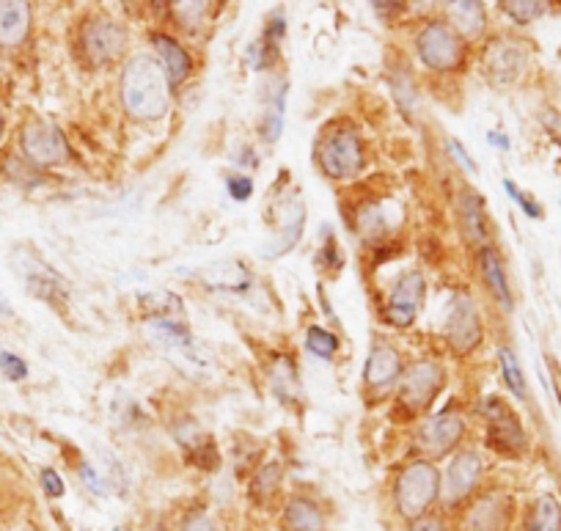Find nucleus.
Segmentation results:
<instances>
[{
    "label": "nucleus",
    "mask_w": 561,
    "mask_h": 531,
    "mask_svg": "<svg viewBox=\"0 0 561 531\" xmlns=\"http://www.w3.org/2000/svg\"><path fill=\"white\" fill-rule=\"evenodd\" d=\"M121 105L135 122H160L171 108V83L154 56H135L121 72Z\"/></svg>",
    "instance_id": "nucleus-1"
},
{
    "label": "nucleus",
    "mask_w": 561,
    "mask_h": 531,
    "mask_svg": "<svg viewBox=\"0 0 561 531\" xmlns=\"http://www.w3.org/2000/svg\"><path fill=\"white\" fill-rule=\"evenodd\" d=\"M322 174L333 182H350L366 168V146L355 127H333L317 152Z\"/></svg>",
    "instance_id": "nucleus-2"
},
{
    "label": "nucleus",
    "mask_w": 561,
    "mask_h": 531,
    "mask_svg": "<svg viewBox=\"0 0 561 531\" xmlns=\"http://www.w3.org/2000/svg\"><path fill=\"white\" fill-rule=\"evenodd\" d=\"M440 496V474L435 463L413 460L402 474L396 476L394 498L396 509L405 520H418L427 515V509Z\"/></svg>",
    "instance_id": "nucleus-3"
},
{
    "label": "nucleus",
    "mask_w": 561,
    "mask_h": 531,
    "mask_svg": "<svg viewBox=\"0 0 561 531\" xmlns=\"http://www.w3.org/2000/svg\"><path fill=\"white\" fill-rule=\"evenodd\" d=\"M446 383V372L438 361L432 358H424V361H416L413 366H407L402 372V380H399V408L405 413H427L429 405L435 402V397L440 394V388Z\"/></svg>",
    "instance_id": "nucleus-4"
},
{
    "label": "nucleus",
    "mask_w": 561,
    "mask_h": 531,
    "mask_svg": "<svg viewBox=\"0 0 561 531\" xmlns=\"http://www.w3.org/2000/svg\"><path fill=\"white\" fill-rule=\"evenodd\" d=\"M482 416L487 421V441L495 452L504 457H523L528 449L526 430L517 419V413L506 405L501 397H484L482 399Z\"/></svg>",
    "instance_id": "nucleus-5"
},
{
    "label": "nucleus",
    "mask_w": 561,
    "mask_h": 531,
    "mask_svg": "<svg viewBox=\"0 0 561 531\" xmlns=\"http://www.w3.org/2000/svg\"><path fill=\"white\" fill-rule=\"evenodd\" d=\"M20 149L33 168L64 166L72 157L66 135L50 122L25 124L20 133Z\"/></svg>",
    "instance_id": "nucleus-6"
},
{
    "label": "nucleus",
    "mask_w": 561,
    "mask_h": 531,
    "mask_svg": "<svg viewBox=\"0 0 561 531\" xmlns=\"http://www.w3.org/2000/svg\"><path fill=\"white\" fill-rule=\"evenodd\" d=\"M416 50L424 67L435 72H454L465 64V39L443 23H429L418 34Z\"/></svg>",
    "instance_id": "nucleus-7"
},
{
    "label": "nucleus",
    "mask_w": 561,
    "mask_h": 531,
    "mask_svg": "<svg viewBox=\"0 0 561 531\" xmlns=\"http://www.w3.org/2000/svg\"><path fill=\"white\" fill-rule=\"evenodd\" d=\"M424 295H427V281L418 270H407L402 276L396 278L394 287L388 292L383 306V320L396 328V331H405L416 322L418 311L424 306Z\"/></svg>",
    "instance_id": "nucleus-8"
},
{
    "label": "nucleus",
    "mask_w": 561,
    "mask_h": 531,
    "mask_svg": "<svg viewBox=\"0 0 561 531\" xmlns=\"http://www.w3.org/2000/svg\"><path fill=\"white\" fill-rule=\"evenodd\" d=\"M443 331H446V342H449L451 353L471 355L473 350H479V344L484 339V322L473 298L460 295V298L451 303V311L449 317H446V328Z\"/></svg>",
    "instance_id": "nucleus-9"
},
{
    "label": "nucleus",
    "mask_w": 561,
    "mask_h": 531,
    "mask_svg": "<svg viewBox=\"0 0 561 531\" xmlns=\"http://www.w3.org/2000/svg\"><path fill=\"white\" fill-rule=\"evenodd\" d=\"M462 435H465V419L460 413L440 410L418 427V449L432 460H440L460 446Z\"/></svg>",
    "instance_id": "nucleus-10"
},
{
    "label": "nucleus",
    "mask_w": 561,
    "mask_h": 531,
    "mask_svg": "<svg viewBox=\"0 0 561 531\" xmlns=\"http://www.w3.org/2000/svg\"><path fill=\"white\" fill-rule=\"evenodd\" d=\"M405 364H402V355L391 342L377 339L372 344V350L366 355V366H363V386L372 394H385L402 380Z\"/></svg>",
    "instance_id": "nucleus-11"
},
{
    "label": "nucleus",
    "mask_w": 561,
    "mask_h": 531,
    "mask_svg": "<svg viewBox=\"0 0 561 531\" xmlns=\"http://www.w3.org/2000/svg\"><path fill=\"white\" fill-rule=\"evenodd\" d=\"M146 333L160 350L165 353H174L176 358H185L187 364L193 366H204L207 364V355L198 347L196 339L190 336L185 325L179 320H171V317H152L146 322Z\"/></svg>",
    "instance_id": "nucleus-12"
},
{
    "label": "nucleus",
    "mask_w": 561,
    "mask_h": 531,
    "mask_svg": "<svg viewBox=\"0 0 561 531\" xmlns=\"http://www.w3.org/2000/svg\"><path fill=\"white\" fill-rule=\"evenodd\" d=\"M484 463L479 452H460L454 460H451L449 471H446V479H443V498L449 507H460L468 498L473 496V490L482 479Z\"/></svg>",
    "instance_id": "nucleus-13"
},
{
    "label": "nucleus",
    "mask_w": 561,
    "mask_h": 531,
    "mask_svg": "<svg viewBox=\"0 0 561 531\" xmlns=\"http://www.w3.org/2000/svg\"><path fill=\"white\" fill-rule=\"evenodd\" d=\"M127 31L113 20H94L83 28V53L91 64H110L124 53Z\"/></svg>",
    "instance_id": "nucleus-14"
},
{
    "label": "nucleus",
    "mask_w": 561,
    "mask_h": 531,
    "mask_svg": "<svg viewBox=\"0 0 561 531\" xmlns=\"http://www.w3.org/2000/svg\"><path fill=\"white\" fill-rule=\"evenodd\" d=\"M526 61V47L520 45V42L498 39V42L487 47L484 69H487V78L493 80L495 86H512L526 72Z\"/></svg>",
    "instance_id": "nucleus-15"
},
{
    "label": "nucleus",
    "mask_w": 561,
    "mask_h": 531,
    "mask_svg": "<svg viewBox=\"0 0 561 531\" xmlns=\"http://www.w3.org/2000/svg\"><path fill=\"white\" fill-rule=\"evenodd\" d=\"M512 520V498L504 493H487L476 498L465 515V531H506Z\"/></svg>",
    "instance_id": "nucleus-16"
},
{
    "label": "nucleus",
    "mask_w": 561,
    "mask_h": 531,
    "mask_svg": "<svg viewBox=\"0 0 561 531\" xmlns=\"http://www.w3.org/2000/svg\"><path fill=\"white\" fill-rule=\"evenodd\" d=\"M303 226H306V207L297 199H289L281 204L278 210V232H275L273 243L262 248L264 259H278V256L289 254L303 237Z\"/></svg>",
    "instance_id": "nucleus-17"
},
{
    "label": "nucleus",
    "mask_w": 561,
    "mask_h": 531,
    "mask_svg": "<svg viewBox=\"0 0 561 531\" xmlns=\"http://www.w3.org/2000/svg\"><path fill=\"white\" fill-rule=\"evenodd\" d=\"M176 443L182 446L190 457V463L201 468V471H218L220 465V454H218V443L212 441V435L198 427L196 421H182L174 427Z\"/></svg>",
    "instance_id": "nucleus-18"
},
{
    "label": "nucleus",
    "mask_w": 561,
    "mask_h": 531,
    "mask_svg": "<svg viewBox=\"0 0 561 531\" xmlns=\"http://www.w3.org/2000/svg\"><path fill=\"white\" fill-rule=\"evenodd\" d=\"M440 3L454 34H460L465 42L482 39L487 31V12H484L482 0H440Z\"/></svg>",
    "instance_id": "nucleus-19"
},
{
    "label": "nucleus",
    "mask_w": 561,
    "mask_h": 531,
    "mask_svg": "<svg viewBox=\"0 0 561 531\" xmlns=\"http://www.w3.org/2000/svg\"><path fill=\"white\" fill-rule=\"evenodd\" d=\"M479 273L484 278V287L490 289V295L495 298V303L501 306L504 311H512L515 306V298H512V287H509V281H506V270H504V262H501V254L495 251L493 245L487 243L479 248Z\"/></svg>",
    "instance_id": "nucleus-20"
},
{
    "label": "nucleus",
    "mask_w": 561,
    "mask_h": 531,
    "mask_svg": "<svg viewBox=\"0 0 561 531\" xmlns=\"http://www.w3.org/2000/svg\"><path fill=\"white\" fill-rule=\"evenodd\" d=\"M31 31L28 0H0V47H17Z\"/></svg>",
    "instance_id": "nucleus-21"
},
{
    "label": "nucleus",
    "mask_w": 561,
    "mask_h": 531,
    "mask_svg": "<svg viewBox=\"0 0 561 531\" xmlns=\"http://www.w3.org/2000/svg\"><path fill=\"white\" fill-rule=\"evenodd\" d=\"M152 45L157 50V61L163 64L165 75H168V83H171V89L176 86H182L187 78H190V72H193V61L187 56V50L176 39L165 34H154L152 36Z\"/></svg>",
    "instance_id": "nucleus-22"
},
{
    "label": "nucleus",
    "mask_w": 561,
    "mask_h": 531,
    "mask_svg": "<svg viewBox=\"0 0 561 531\" xmlns=\"http://www.w3.org/2000/svg\"><path fill=\"white\" fill-rule=\"evenodd\" d=\"M201 278L209 289H220V292H242L251 287V273L237 262H220V265L207 267Z\"/></svg>",
    "instance_id": "nucleus-23"
},
{
    "label": "nucleus",
    "mask_w": 561,
    "mask_h": 531,
    "mask_svg": "<svg viewBox=\"0 0 561 531\" xmlns=\"http://www.w3.org/2000/svg\"><path fill=\"white\" fill-rule=\"evenodd\" d=\"M460 221H462V232H465V237H468L471 243H476L479 248L487 245V237H490V232H487V215H484L482 199H479L473 190H468V193L462 196Z\"/></svg>",
    "instance_id": "nucleus-24"
},
{
    "label": "nucleus",
    "mask_w": 561,
    "mask_h": 531,
    "mask_svg": "<svg viewBox=\"0 0 561 531\" xmlns=\"http://www.w3.org/2000/svg\"><path fill=\"white\" fill-rule=\"evenodd\" d=\"M284 523L289 531H325V518L311 498H292L284 509Z\"/></svg>",
    "instance_id": "nucleus-25"
},
{
    "label": "nucleus",
    "mask_w": 561,
    "mask_h": 531,
    "mask_svg": "<svg viewBox=\"0 0 561 531\" xmlns=\"http://www.w3.org/2000/svg\"><path fill=\"white\" fill-rule=\"evenodd\" d=\"M270 383H273L275 397L281 399L284 405H295L300 399V380H297L295 361L289 355H281L275 361L273 372H270Z\"/></svg>",
    "instance_id": "nucleus-26"
},
{
    "label": "nucleus",
    "mask_w": 561,
    "mask_h": 531,
    "mask_svg": "<svg viewBox=\"0 0 561 531\" xmlns=\"http://www.w3.org/2000/svg\"><path fill=\"white\" fill-rule=\"evenodd\" d=\"M25 284L33 295L58 303L64 300V278L53 273L50 267H44L42 262H33V270H25Z\"/></svg>",
    "instance_id": "nucleus-27"
},
{
    "label": "nucleus",
    "mask_w": 561,
    "mask_h": 531,
    "mask_svg": "<svg viewBox=\"0 0 561 531\" xmlns=\"http://www.w3.org/2000/svg\"><path fill=\"white\" fill-rule=\"evenodd\" d=\"M355 229L361 234L363 240H369V243H380L388 237V218H385V210L380 204H374V201H366L361 204V210L355 215Z\"/></svg>",
    "instance_id": "nucleus-28"
},
{
    "label": "nucleus",
    "mask_w": 561,
    "mask_h": 531,
    "mask_svg": "<svg viewBox=\"0 0 561 531\" xmlns=\"http://www.w3.org/2000/svg\"><path fill=\"white\" fill-rule=\"evenodd\" d=\"M528 531H561L559 498L545 493L534 501L531 515H528Z\"/></svg>",
    "instance_id": "nucleus-29"
},
{
    "label": "nucleus",
    "mask_w": 561,
    "mask_h": 531,
    "mask_svg": "<svg viewBox=\"0 0 561 531\" xmlns=\"http://www.w3.org/2000/svg\"><path fill=\"white\" fill-rule=\"evenodd\" d=\"M281 130H284V86L275 91L273 100L267 102L262 122H259V133L267 144H275L281 138Z\"/></svg>",
    "instance_id": "nucleus-30"
},
{
    "label": "nucleus",
    "mask_w": 561,
    "mask_h": 531,
    "mask_svg": "<svg viewBox=\"0 0 561 531\" xmlns=\"http://www.w3.org/2000/svg\"><path fill=\"white\" fill-rule=\"evenodd\" d=\"M501 9L509 20H515L517 25H528L545 17V12L550 9V0H498Z\"/></svg>",
    "instance_id": "nucleus-31"
},
{
    "label": "nucleus",
    "mask_w": 561,
    "mask_h": 531,
    "mask_svg": "<svg viewBox=\"0 0 561 531\" xmlns=\"http://www.w3.org/2000/svg\"><path fill=\"white\" fill-rule=\"evenodd\" d=\"M209 0H171V14L174 20L187 31H196L198 25L207 20Z\"/></svg>",
    "instance_id": "nucleus-32"
},
{
    "label": "nucleus",
    "mask_w": 561,
    "mask_h": 531,
    "mask_svg": "<svg viewBox=\"0 0 561 531\" xmlns=\"http://www.w3.org/2000/svg\"><path fill=\"white\" fill-rule=\"evenodd\" d=\"M498 364H501V375H504L506 388H509L515 397L526 399V377H523V369H520V361H517V355L512 353V347H501V350H498Z\"/></svg>",
    "instance_id": "nucleus-33"
},
{
    "label": "nucleus",
    "mask_w": 561,
    "mask_h": 531,
    "mask_svg": "<svg viewBox=\"0 0 561 531\" xmlns=\"http://www.w3.org/2000/svg\"><path fill=\"white\" fill-rule=\"evenodd\" d=\"M281 479H284V468L278 463H270L264 465L259 474L253 476V485H251V496L253 501H270V498L278 493V487H281Z\"/></svg>",
    "instance_id": "nucleus-34"
},
{
    "label": "nucleus",
    "mask_w": 561,
    "mask_h": 531,
    "mask_svg": "<svg viewBox=\"0 0 561 531\" xmlns=\"http://www.w3.org/2000/svg\"><path fill=\"white\" fill-rule=\"evenodd\" d=\"M306 350L311 355L322 358V361H330L333 355L339 353V336L330 333L328 328L311 325V328L306 331Z\"/></svg>",
    "instance_id": "nucleus-35"
},
{
    "label": "nucleus",
    "mask_w": 561,
    "mask_h": 531,
    "mask_svg": "<svg viewBox=\"0 0 561 531\" xmlns=\"http://www.w3.org/2000/svg\"><path fill=\"white\" fill-rule=\"evenodd\" d=\"M504 188H506V193H509V199L515 201L517 207H520V210L526 212L528 218H534V221H542V218H545V210L539 207V201H537V199H531V196H528L526 190L517 188V185H515V182H512V179H504Z\"/></svg>",
    "instance_id": "nucleus-36"
},
{
    "label": "nucleus",
    "mask_w": 561,
    "mask_h": 531,
    "mask_svg": "<svg viewBox=\"0 0 561 531\" xmlns=\"http://www.w3.org/2000/svg\"><path fill=\"white\" fill-rule=\"evenodd\" d=\"M0 372L9 377V380H25L28 377V364L22 361L20 355L0 350Z\"/></svg>",
    "instance_id": "nucleus-37"
},
{
    "label": "nucleus",
    "mask_w": 561,
    "mask_h": 531,
    "mask_svg": "<svg viewBox=\"0 0 561 531\" xmlns=\"http://www.w3.org/2000/svg\"><path fill=\"white\" fill-rule=\"evenodd\" d=\"M226 190H229V196L234 201H248L253 193L251 177H245V174H231V177L226 179Z\"/></svg>",
    "instance_id": "nucleus-38"
},
{
    "label": "nucleus",
    "mask_w": 561,
    "mask_h": 531,
    "mask_svg": "<svg viewBox=\"0 0 561 531\" xmlns=\"http://www.w3.org/2000/svg\"><path fill=\"white\" fill-rule=\"evenodd\" d=\"M80 479H83V485H86L94 496H105V493H108V482H105L88 463L80 465Z\"/></svg>",
    "instance_id": "nucleus-39"
},
{
    "label": "nucleus",
    "mask_w": 561,
    "mask_h": 531,
    "mask_svg": "<svg viewBox=\"0 0 561 531\" xmlns=\"http://www.w3.org/2000/svg\"><path fill=\"white\" fill-rule=\"evenodd\" d=\"M42 487L50 498L64 496V482H61V476L55 474L53 468H42Z\"/></svg>",
    "instance_id": "nucleus-40"
},
{
    "label": "nucleus",
    "mask_w": 561,
    "mask_h": 531,
    "mask_svg": "<svg viewBox=\"0 0 561 531\" xmlns=\"http://www.w3.org/2000/svg\"><path fill=\"white\" fill-rule=\"evenodd\" d=\"M446 149H449V155L460 163V168H465L468 174H476V163H473L471 157H468V152H465V146H462L460 141L449 138V141H446Z\"/></svg>",
    "instance_id": "nucleus-41"
},
{
    "label": "nucleus",
    "mask_w": 561,
    "mask_h": 531,
    "mask_svg": "<svg viewBox=\"0 0 561 531\" xmlns=\"http://www.w3.org/2000/svg\"><path fill=\"white\" fill-rule=\"evenodd\" d=\"M182 531H218V529H215V523H212L204 512H196V515H190V518L185 520Z\"/></svg>",
    "instance_id": "nucleus-42"
},
{
    "label": "nucleus",
    "mask_w": 561,
    "mask_h": 531,
    "mask_svg": "<svg viewBox=\"0 0 561 531\" xmlns=\"http://www.w3.org/2000/svg\"><path fill=\"white\" fill-rule=\"evenodd\" d=\"M369 3H372L380 14H394L405 6V0H369Z\"/></svg>",
    "instance_id": "nucleus-43"
},
{
    "label": "nucleus",
    "mask_w": 561,
    "mask_h": 531,
    "mask_svg": "<svg viewBox=\"0 0 561 531\" xmlns=\"http://www.w3.org/2000/svg\"><path fill=\"white\" fill-rule=\"evenodd\" d=\"M413 531H449L443 526V520L440 518H418Z\"/></svg>",
    "instance_id": "nucleus-44"
},
{
    "label": "nucleus",
    "mask_w": 561,
    "mask_h": 531,
    "mask_svg": "<svg viewBox=\"0 0 561 531\" xmlns=\"http://www.w3.org/2000/svg\"><path fill=\"white\" fill-rule=\"evenodd\" d=\"M545 127H548V133L556 138V141H561V116L559 113H548L545 116Z\"/></svg>",
    "instance_id": "nucleus-45"
},
{
    "label": "nucleus",
    "mask_w": 561,
    "mask_h": 531,
    "mask_svg": "<svg viewBox=\"0 0 561 531\" xmlns=\"http://www.w3.org/2000/svg\"><path fill=\"white\" fill-rule=\"evenodd\" d=\"M487 141H490L493 146H498L501 152H509V138H506L504 133H490L487 135Z\"/></svg>",
    "instance_id": "nucleus-46"
},
{
    "label": "nucleus",
    "mask_w": 561,
    "mask_h": 531,
    "mask_svg": "<svg viewBox=\"0 0 561 531\" xmlns=\"http://www.w3.org/2000/svg\"><path fill=\"white\" fill-rule=\"evenodd\" d=\"M3 127H6V116H3V108H0V135H3Z\"/></svg>",
    "instance_id": "nucleus-47"
},
{
    "label": "nucleus",
    "mask_w": 561,
    "mask_h": 531,
    "mask_svg": "<svg viewBox=\"0 0 561 531\" xmlns=\"http://www.w3.org/2000/svg\"><path fill=\"white\" fill-rule=\"evenodd\" d=\"M0 314H9V306H6V300H0Z\"/></svg>",
    "instance_id": "nucleus-48"
},
{
    "label": "nucleus",
    "mask_w": 561,
    "mask_h": 531,
    "mask_svg": "<svg viewBox=\"0 0 561 531\" xmlns=\"http://www.w3.org/2000/svg\"><path fill=\"white\" fill-rule=\"evenodd\" d=\"M116 531H130V529H116Z\"/></svg>",
    "instance_id": "nucleus-49"
}]
</instances>
